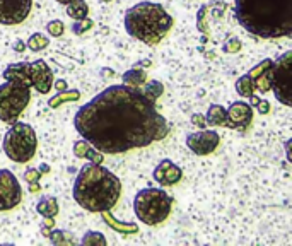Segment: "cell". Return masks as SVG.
Segmentation results:
<instances>
[{
	"label": "cell",
	"mask_w": 292,
	"mask_h": 246,
	"mask_svg": "<svg viewBox=\"0 0 292 246\" xmlns=\"http://www.w3.org/2000/svg\"><path fill=\"white\" fill-rule=\"evenodd\" d=\"M53 87L58 91V92H61V91H67V80H65V79H58L57 82L53 84Z\"/></svg>",
	"instance_id": "36"
},
{
	"label": "cell",
	"mask_w": 292,
	"mask_h": 246,
	"mask_svg": "<svg viewBox=\"0 0 292 246\" xmlns=\"http://www.w3.org/2000/svg\"><path fill=\"white\" fill-rule=\"evenodd\" d=\"M154 180L157 181L161 186H173L178 184L183 180V169L178 164H174L169 159H162L161 163L155 166L154 173H152Z\"/></svg>",
	"instance_id": "14"
},
{
	"label": "cell",
	"mask_w": 292,
	"mask_h": 246,
	"mask_svg": "<svg viewBox=\"0 0 292 246\" xmlns=\"http://www.w3.org/2000/svg\"><path fill=\"white\" fill-rule=\"evenodd\" d=\"M48 45H50V40H48L43 33H34V34L29 36L28 45H26V46H28L31 51H43Z\"/></svg>",
	"instance_id": "26"
},
{
	"label": "cell",
	"mask_w": 292,
	"mask_h": 246,
	"mask_svg": "<svg viewBox=\"0 0 292 246\" xmlns=\"http://www.w3.org/2000/svg\"><path fill=\"white\" fill-rule=\"evenodd\" d=\"M291 67H292V51H285L282 57L272 62L268 69V84L270 91H274L277 101L282 105L291 106Z\"/></svg>",
	"instance_id": "8"
},
{
	"label": "cell",
	"mask_w": 292,
	"mask_h": 246,
	"mask_svg": "<svg viewBox=\"0 0 292 246\" xmlns=\"http://www.w3.org/2000/svg\"><path fill=\"white\" fill-rule=\"evenodd\" d=\"M74 127L103 154H125L147 147L169 134L166 118L155 103L132 86H111L80 106Z\"/></svg>",
	"instance_id": "1"
},
{
	"label": "cell",
	"mask_w": 292,
	"mask_h": 246,
	"mask_svg": "<svg viewBox=\"0 0 292 246\" xmlns=\"http://www.w3.org/2000/svg\"><path fill=\"white\" fill-rule=\"evenodd\" d=\"M92 26H94V22L91 21L89 17H86V19H79V21H76L72 24V33L74 34H84L86 31H89V29H92Z\"/></svg>",
	"instance_id": "29"
},
{
	"label": "cell",
	"mask_w": 292,
	"mask_h": 246,
	"mask_svg": "<svg viewBox=\"0 0 292 246\" xmlns=\"http://www.w3.org/2000/svg\"><path fill=\"white\" fill-rule=\"evenodd\" d=\"M46 31H48V34H50V36L60 38L61 34H63V31H65V24L60 21V19H55V21H50L46 24Z\"/></svg>",
	"instance_id": "30"
},
{
	"label": "cell",
	"mask_w": 292,
	"mask_h": 246,
	"mask_svg": "<svg viewBox=\"0 0 292 246\" xmlns=\"http://www.w3.org/2000/svg\"><path fill=\"white\" fill-rule=\"evenodd\" d=\"M40 173H41V174H43V173H50V166H46V164H41Z\"/></svg>",
	"instance_id": "41"
},
{
	"label": "cell",
	"mask_w": 292,
	"mask_h": 246,
	"mask_svg": "<svg viewBox=\"0 0 292 246\" xmlns=\"http://www.w3.org/2000/svg\"><path fill=\"white\" fill-rule=\"evenodd\" d=\"M173 199L162 188H144L135 195L134 210L138 221L147 226H159L169 217Z\"/></svg>",
	"instance_id": "5"
},
{
	"label": "cell",
	"mask_w": 292,
	"mask_h": 246,
	"mask_svg": "<svg viewBox=\"0 0 292 246\" xmlns=\"http://www.w3.org/2000/svg\"><path fill=\"white\" fill-rule=\"evenodd\" d=\"M22 202L19 180L9 169H0V210H12Z\"/></svg>",
	"instance_id": "9"
},
{
	"label": "cell",
	"mask_w": 292,
	"mask_h": 246,
	"mask_svg": "<svg viewBox=\"0 0 292 246\" xmlns=\"http://www.w3.org/2000/svg\"><path fill=\"white\" fill-rule=\"evenodd\" d=\"M40 178H41V173L36 168H28V169L24 171V180L28 181V183H36V181H40Z\"/></svg>",
	"instance_id": "33"
},
{
	"label": "cell",
	"mask_w": 292,
	"mask_h": 246,
	"mask_svg": "<svg viewBox=\"0 0 292 246\" xmlns=\"http://www.w3.org/2000/svg\"><path fill=\"white\" fill-rule=\"evenodd\" d=\"M80 99V91L77 89H72V91H61V92H58V94H55L53 98L48 99V106H50L51 109H57L60 108L61 105H65V103H74V101H79Z\"/></svg>",
	"instance_id": "19"
},
{
	"label": "cell",
	"mask_w": 292,
	"mask_h": 246,
	"mask_svg": "<svg viewBox=\"0 0 292 246\" xmlns=\"http://www.w3.org/2000/svg\"><path fill=\"white\" fill-rule=\"evenodd\" d=\"M32 0H0V24L15 26L28 19Z\"/></svg>",
	"instance_id": "10"
},
{
	"label": "cell",
	"mask_w": 292,
	"mask_h": 246,
	"mask_svg": "<svg viewBox=\"0 0 292 246\" xmlns=\"http://www.w3.org/2000/svg\"><path fill=\"white\" fill-rule=\"evenodd\" d=\"M5 156L14 163H29L34 157L38 149V138L36 132L31 125L24 122H12L11 128L5 134L2 140Z\"/></svg>",
	"instance_id": "6"
},
{
	"label": "cell",
	"mask_w": 292,
	"mask_h": 246,
	"mask_svg": "<svg viewBox=\"0 0 292 246\" xmlns=\"http://www.w3.org/2000/svg\"><path fill=\"white\" fill-rule=\"evenodd\" d=\"M53 226H55L53 217H45V221L41 222V226H40L41 234H43L45 238H48V234H50V231H51V229H53Z\"/></svg>",
	"instance_id": "34"
},
{
	"label": "cell",
	"mask_w": 292,
	"mask_h": 246,
	"mask_svg": "<svg viewBox=\"0 0 292 246\" xmlns=\"http://www.w3.org/2000/svg\"><path fill=\"white\" fill-rule=\"evenodd\" d=\"M50 241L53 245H76V238L72 232L65 231V229H51L48 234Z\"/></svg>",
	"instance_id": "23"
},
{
	"label": "cell",
	"mask_w": 292,
	"mask_h": 246,
	"mask_svg": "<svg viewBox=\"0 0 292 246\" xmlns=\"http://www.w3.org/2000/svg\"><path fill=\"white\" fill-rule=\"evenodd\" d=\"M55 2H58V4H61V5H67L69 2H72V0H55Z\"/></svg>",
	"instance_id": "42"
},
{
	"label": "cell",
	"mask_w": 292,
	"mask_h": 246,
	"mask_svg": "<svg viewBox=\"0 0 292 246\" xmlns=\"http://www.w3.org/2000/svg\"><path fill=\"white\" fill-rule=\"evenodd\" d=\"M151 65H152L151 60H140L138 63H135V67H140V69H149Z\"/></svg>",
	"instance_id": "37"
},
{
	"label": "cell",
	"mask_w": 292,
	"mask_h": 246,
	"mask_svg": "<svg viewBox=\"0 0 292 246\" xmlns=\"http://www.w3.org/2000/svg\"><path fill=\"white\" fill-rule=\"evenodd\" d=\"M4 79L9 82L22 84V86H31V76H29V62H19V63H11L5 67L4 70Z\"/></svg>",
	"instance_id": "15"
},
{
	"label": "cell",
	"mask_w": 292,
	"mask_h": 246,
	"mask_svg": "<svg viewBox=\"0 0 292 246\" xmlns=\"http://www.w3.org/2000/svg\"><path fill=\"white\" fill-rule=\"evenodd\" d=\"M205 122L210 127H227L229 128V118H227V109L220 105H210L207 109Z\"/></svg>",
	"instance_id": "18"
},
{
	"label": "cell",
	"mask_w": 292,
	"mask_h": 246,
	"mask_svg": "<svg viewBox=\"0 0 292 246\" xmlns=\"http://www.w3.org/2000/svg\"><path fill=\"white\" fill-rule=\"evenodd\" d=\"M31 101V87L5 80L0 84V120L12 123Z\"/></svg>",
	"instance_id": "7"
},
{
	"label": "cell",
	"mask_w": 292,
	"mask_h": 246,
	"mask_svg": "<svg viewBox=\"0 0 292 246\" xmlns=\"http://www.w3.org/2000/svg\"><path fill=\"white\" fill-rule=\"evenodd\" d=\"M29 76H31V86L40 92L48 94L53 87V70L46 65L45 60L29 62Z\"/></svg>",
	"instance_id": "12"
},
{
	"label": "cell",
	"mask_w": 292,
	"mask_h": 246,
	"mask_svg": "<svg viewBox=\"0 0 292 246\" xmlns=\"http://www.w3.org/2000/svg\"><path fill=\"white\" fill-rule=\"evenodd\" d=\"M241 40L239 38H236V36H232V38H229V40L224 43V46H222V50H224V53H238L239 50H241Z\"/></svg>",
	"instance_id": "32"
},
{
	"label": "cell",
	"mask_w": 292,
	"mask_h": 246,
	"mask_svg": "<svg viewBox=\"0 0 292 246\" xmlns=\"http://www.w3.org/2000/svg\"><path fill=\"white\" fill-rule=\"evenodd\" d=\"M173 28V17L166 9L155 2H140L130 7L125 14L126 33L135 40L155 46Z\"/></svg>",
	"instance_id": "4"
},
{
	"label": "cell",
	"mask_w": 292,
	"mask_h": 246,
	"mask_svg": "<svg viewBox=\"0 0 292 246\" xmlns=\"http://www.w3.org/2000/svg\"><path fill=\"white\" fill-rule=\"evenodd\" d=\"M229 128L234 130H248L253 122V108L245 101H236L227 108Z\"/></svg>",
	"instance_id": "13"
},
{
	"label": "cell",
	"mask_w": 292,
	"mask_h": 246,
	"mask_svg": "<svg viewBox=\"0 0 292 246\" xmlns=\"http://www.w3.org/2000/svg\"><path fill=\"white\" fill-rule=\"evenodd\" d=\"M101 214H103V219H105L106 224H108L111 229H115L118 234L130 236V234H137V232H138V226L135 224V222H122V221H118V219H115L111 214H109V210L101 212Z\"/></svg>",
	"instance_id": "17"
},
{
	"label": "cell",
	"mask_w": 292,
	"mask_h": 246,
	"mask_svg": "<svg viewBox=\"0 0 292 246\" xmlns=\"http://www.w3.org/2000/svg\"><path fill=\"white\" fill-rule=\"evenodd\" d=\"M24 48H26L24 41L19 40V41H15V43H14V50H15V51H24Z\"/></svg>",
	"instance_id": "39"
},
{
	"label": "cell",
	"mask_w": 292,
	"mask_h": 246,
	"mask_svg": "<svg viewBox=\"0 0 292 246\" xmlns=\"http://www.w3.org/2000/svg\"><path fill=\"white\" fill-rule=\"evenodd\" d=\"M234 12L239 24L258 38L292 34V0H234Z\"/></svg>",
	"instance_id": "2"
},
{
	"label": "cell",
	"mask_w": 292,
	"mask_h": 246,
	"mask_svg": "<svg viewBox=\"0 0 292 246\" xmlns=\"http://www.w3.org/2000/svg\"><path fill=\"white\" fill-rule=\"evenodd\" d=\"M207 5H203V7H200L199 11V15H197V29H199L200 33L203 34H209V22H207Z\"/></svg>",
	"instance_id": "31"
},
{
	"label": "cell",
	"mask_w": 292,
	"mask_h": 246,
	"mask_svg": "<svg viewBox=\"0 0 292 246\" xmlns=\"http://www.w3.org/2000/svg\"><path fill=\"white\" fill-rule=\"evenodd\" d=\"M122 80H123V84H126V86L138 87V86H142V84L147 82V72H145L144 69H140V67H134V69L126 70V72L123 74Z\"/></svg>",
	"instance_id": "21"
},
{
	"label": "cell",
	"mask_w": 292,
	"mask_h": 246,
	"mask_svg": "<svg viewBox=\"0 0 292 246\" xmlns=\"http://www.w3.org/2000/svg\"><path fill=\"white\" fill-rule=\"evenodd\" d=\"M74 154L77 157H80V159H89L94 164H103V161H105L103 152H99L96 147H92L86 138H80V140L74 142Z\"/></svg>",
	"instance_id": "16"
},
{
	"label": "cell",
	"mask_w": 292,
	"mask_h": 246,
	"mask_svg": "<svg viewBox=\"0 0 292 246\" xmlns=\"http://www.w3.org/2000/svg\"><path fill=\"white\" fill-rule=\"evenodd\" d=\"M36 210L43 217H57L60 209H58V200L55 197H43L40 202L36 203Z\"/></svg>",
	"instance_id": "20"
},
{
	"label": "cell",
	"mask_w": 292,
	"mask_h": 246,
	"mask_svg": "<svg viewBox=\"0 0 292 246\" xmlns=\"http://www.w3.org/2000/svg\"><path fill=\"white\" fill-rule=\"evenodd\" d=\"M74 200L92 214L111 210L122 195V181L101 164L89 163L80 168L72 190Z\"/></svg>",
	"instance_id": "3"
},
{
	"label": "cell",
	"mask_w": 292,
	"mask_h": 246,
	"mask_svg": "<svg viewBox=\"0 0 292 246\" xmlns=\"http://www.w3.org/2000/svg\"><path fill=\"white\" fill-rule=\"evenodd\" d=\"M113 74H115V72H113L111 69H103V70H101V76L106 77V79H108V77H111Z\"/></svg>",
	"instance_id": "40"
},
{
	"label": "cell",
	"mask_w": 292,
	"mask_h": 246,
	"mask_svg": "<svg viewBox=\"0 0 292 246\" xmlns=\"http://www.w3.org/2000/svg\"><path fill=\"white\" fill-rule=\"evenodd\" d=\"M142 92L145 94V98H149L151 101L155 103L162 94H164V86H162V82H159V80H151V82H147L144 86V91H142Z\"/></svg>",
	"instance_id": "25"
},
{
	"label": "cell",
	"mask_w": 292,
	"mask_h": 246,
	"mask_svg": "<svg viewBox=\"0 0 292 246\" xmlns=\"http://www.w3.org/2000/svg\"><path fill=\"white\" fill-rule=\"evenodd\" d=\"M67 15L74 21L86 19L89 15V5H87L86 0H72L67 4Z\"/></svg>",
	"instance_id": "22"
},
{
	"label": "cell",
	"mask_w": 292,
	"mask_h": 246,
	"mask_svg": "<svg viewBox=\"0 0 292 246\" xmlns=\"http://www.w3.org/2000/svg\"><path fill=\"white\" fill-rule=\"evenodd\" d=\"M236 91H238V94L243 96V98H249L251 94H255V82H253V79L248 74L241 76L236 80Z\"/></svg>",
	"instance_id": "24"
},
{
	"label": "cell",
	"mask_w": 292,
	"mask_h": 246,
	"mask_svg": "<svg viewBox=\"0 0 292 246\" xmlns=\"http://www.w3.org/2000/svg\"><path fill=\"white\" fill-rule=\"evenodd\" d=\"M99 2H103V4H109V2H113V0H99Z\"/></svg>",
	"instance_id": "43"
},
{
	"label": "cell",
	"mask_w": 292,
	"mask_h": 246,
	"mask_svg": "<svg viewBox=\"0 0 292 246\" xmlns=\"http://www.w3.org/2000/svg\"><path fill=\"white\" fill-rule=\"evenodd\" d=\"M40 190H41V186H40V183H38V181H36V183H29V192H31V193H38Z\"/></svg>",
	"instance_id": "38"
},
{
	"label": "cell",
	"mask_w": 292,
	"mask_h": 246,
	"mask_svg": "<svg viewBox=\"0 0 292 246\" xmlns=\"http://www.w3.org/2000/svg\"><path fill=\"white\" fill-rule=\"evenodd\" d=\"M220 144V137L214 130H200L186 135V147L197 156L212 154Z\"/></svg>",
	"instance_id": "11"
},
{
	"label": "cell",
	"mask_w": 292,
	"mask_h": 246,
	"mask_svg": "<svg viewBox=\"0 0 292 246\" xmlns=\"http://www.w3.org/2000/svg\"><path fill=\"white\" fill-rule=\"evenodd\" d=\"M82 243L84 246H105L106 243V238L101 234V232H97V231H87L86 234H84L82 238Z\"/></svg>",
	"instance_id": "27"
},
{
	"label": "cell",
	"mask_w": 292,
	"mask_h": 246,
	"mask_svg": "<svg viewBox=\"0 0 292 246\" xmlns=\"http://www.w3.org/2000/svg\"><path fill=\"white\" fill-rule=\"evenodd\" d=\"M249 101H251V105H249V106H251V108H256V111L261 113V115H267V113H270V103H268L267 99L251 94V96H249Z\"/></svg>",
	"instance_id": "28"
},
{
	"label": "cell",
	"mask_w": 292,
	"mask_h": 246,
	"mask_svg": "<svg viewBox=\"0 0 292 246\" xmlns=\"http://www.w3.org/2000/svg\"><path fill=\"white\" fill-rule=\"evenodd\" d=\"M191 123H193V125H197L199 128H205L207 127L205 116L200 115V113H195V115H191Z\"/></svg>",
	"instance_id": "35"
}]
</instances>
